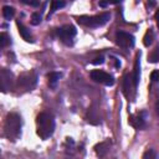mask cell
<instances>
[{
	"label": "cell",
	"instance_id": "277c9868",
	"mask_svg": "<svg viewBox=\"0 0 159 159\" xmlns=\"http://www.w3.org/2000/svg\"><path fill=\"white\" fill-rule=\"evenodd\" d=\"M36 82H37V76H36V73H35V72H26V73H22V75L17 78L16 88H20V89H22L24 92H27V91H31V89L35 88Z\"/></svg>",
	"mask_w": 159,
	"mask_h": 159
},
{
	"label": "cell",
	"instance_id": "7c38bea8",
	"mask_svg": "<svg viewBox=\"0 0 159 159\" xmlns=\"http://www.w3.org/2000/svg\"><path fill=\"white\" fill-rule=\"evenodd\" d=\"M16 24H17V27H19V34H20V36H21L25 41H27V42H32V36H31L30 30H29L26 26H24L20 21H17Z\"/></svg>",
	"mask_w": 159,
	"mask_h": 159
},
{
	"label": "cell",
	"instance_id": "d4e9b609",
	"mask_svg": "<svg viewBox=\"0 0 159 159\" xmlns=\"http://www.w3.org/2000/svg\"><path fill=\"white\" fill-rule=\"evenodd\" d=\"M155 22H157V26H158V29H159V9H158L157 12H155Z\"/></svg>",
	"mask_w": 159,
	"mask_h": 159
},
{
	"label": "cell",
	"instance_id": "7402d4cb",
	"mask_svg": "<svg viewBox=\"0 0 159 159\" xmlns=\"http://www.w3.org/2000/svg\"><path fill=\"white\" fill-rule=\"evenodd\" d=\"M150 80H152L153 82L159 81V70H155V71H153V72L150 73Z\"/></svg>",
	"mask_w": 159,
	"mask_h": 159
},
{
	"label": "cell",
	"instance_id": "8992f818",
	"mask_svg": "<svg viewBox=\"0 0 159 159\" xmlns=\"http://www.w3.org/2000/svg\"><path fill=\"white\" fill-rule=\"evenodd\" d=\"M89 76L94 82L104 84V86H113V83H114L113 76L102 71V70H93V71H91Z\"/></svg>",
	"mask_w": 159,
	"mask_h": 159
},
{
	"label": "cell",
	"instance_id": "d6986e66",
	"mask_svg": "<svg viewBox=\"0 0 159 159\" xmlns=\"http://www.w3.org/2000/svg\"><path fill=\"white\" fill-rule=\"evenodd\" d=\"M143 159H158V154L153 149H147L143 154Z\"/></svg>",
	"mask_w": 159,
	"mask_h": 159
},
{
	"label": "cell",
	"instance_id": "4fadbf2b",
	"mask_svg": "<svg viewBox=\"0 0 159 159\" xmlns=\"http://www.w3.org/2000/svg\"><path fill=\"white\" fill-rule=\"evenodd\" d=\"M132 82H133V76L127 75L124 77V82H123V88H124V94L127 96V98H130V91H135L134 88H132ZM134 84V82H133ZM137 88V87H135Z\"/></svg>",
	"mask_w": 159,
	"mask_h": 159
},
{
	"label": "cell",
	"instance_id": "603a6c76",
	"mask_svg": "<svg viewBox=\"0 0 159 159\" xmlns=\"http://www.w3.org/2000/svg\"><path fill=\"white\" fill-rule=\"evenodd\" d=\"M104 62V57L103 56H99V57H96L93 61H92V63L93 65H102Z\"/></svg>",
	"mask_w": 159,
	"mask_h": 159
},
{
	"label": "cell",
	"instance_id": "52a82bcc",
	"mask_svg": "<svg viewBox=\"0 0 159 159\" xmlns=\"http://www.w3.org/2000/svg\"><path fill=\"white\" fill-rule=\"evenodd\" d=\"M116 41L122 48H130L134 46V36L125 31H117Z\"/></svg>",
	"mask_w": 159,
	"mask_h": 159
},
{
	"label": "cell",
	"instance_id": "8fae6325",
	"mask_svg": "<svg viewBox=\"0 0 159 159\" xmlns=\"http://www.w3.org/2000/svg\"><path fill=\"white\" fill-rule=\"evenodd\" d=\"M109 147H111V140H109V139H107V140L101 142L99 144H97V145L94 147V150H96V153H97V155H98V157H103V155L108 152Z\"/></svg>",
	"mask_w": 159,
	"mask_h": 159
},
{
	"label": "cell",
	"instance_id": "44dd1931",
	"mask_svg": "<svg viewBox=\"0 0 159 159\" xmlns=\"http://www.w3.org/2000/svg\"><path fill=\"white\" fill-rule=\"evenodd\" d=\"M7 43H10V37H9L5 32H2V34L0 35V47L4 48Z\"/></svg>",
	"mask_w": 159,
	"mask_h": 159
},
{
	"label": "cell",
	"instance_id": "5bb4252c",
	"mask_svg": "<svg viewBox=\"0 0 159 159\" xmlns=\"http://www.w3.org/2000/svg\"><path fill=\"white\" fill-rule=\"evenodd\" d=\"M60 78H61V73L60 72H50V73H47V80H48L50 87H56V84H57Z\"/></svg>",
	"mask_w": 159,
	"mask_h": 159
},
{
	"label": "cell",
	"instance_id": "ffe728a7",
	"mask_svg": "<svg viewBox=\"0 0 159 159\" xmlns=\"http://www.w3.org/2000/svg\"><path fill=\"white\" fill-rule=\"evenodd\" d=\"M42 21V15H41V12H34L32 15H31V24L32 25H39L40 22Z\"/></svg>",
	"mask_w": 159,
	"mask_h": 159
},
{
	"label": "cell",
	"instance_id": "6da1fadb",
	"mask_svg": "<svg viewBox=\"0 0 159 159\" xmlns=\"http://www.w3.org/2000/svg\"><path fill=\"white\" fill-rule=\"evenodd\" d=\"M55 132V118L48 112H41L36 118V133L41 139L50 138Z\"/></svg>",
	"mask_w": 159,
	"mask_h": 159
},
{
	"label": "cell",
	"instance_id": "484cf974",
	"mask_svg": "<svg viewBox=\"0 0 159 159\" xmlns=\"http://www.w3.org/2000/svg\"><path fill=\"white\" fill-rule=\"evenodd\" d=\"M108 4H109V2H103V1H101V2H99V6H102V7H106Z\"/></svg>",
	"mask_w": 159,
	"mask_h": 159
},
{
	"label": "cell",
	"instance_id": "9c48e42d",
	"mask_svg": "<svg viewBox=\"0 0 159 159\" xmlns=\"http://www.w3.org/2000/svg\"><path fill=\"white\" fill-rule=\"evenodd\" d=\"M129 124L137 129H142L145 127V112H139L135 114H130L128 119Z\"/></svg>",
	"mask_w": 159,
	"mask_h": 159
},
{
	"label": "cell",
	"instance_id": "2e32d148",
	"mask_svg": "<svg viewBox=\"0 0 159 159\" xmlns=\"http://www.w3.org/2000/svg\"><path fill=\"white\" fill-rule=\"evenodd\" d=\"M153 40H154V32H153L152 29H148L147 32H145V35H144V37H143V43H144V46L149 47V46L152 45Z\"/></svg>",
	"mask_w": 159,
	"mask_h": 159
},
{
	"label": "cell",
	"instance_id": "9a60e30c",
	"mask_svg": "<svg viewBox=\"0 0 159 159\" xmlns=\"http://www.w3.org/2000/svg\"><path fill=\"white\" fill-rule=\"evenodd\" d=\"M14 15H15V9L12 6H9V5L2 6V16L5 20H11Z\"/></svg>",
	"mask_w": 159,
	"mask_h": 159
},
{
	"label": "cell",
	"instance_id": "ba28073f",
	"mask_svg": "<svg viewBox=\"0 0 159 159\" xmlns=\"http://www.w3.org/2000/svg\"><path fill=\"white\" fill-rule=\"evenodd\" d=\"M0 82H1V89H2V92H7L9 89H11L12 83H14V76H12V73L9 70L2 68L1 72H0Z\"/></svg>",
	"mask_w": 159,
	"mask_h": 159
},
{
	"label": "cell",
	"instance_id": "7a4b0ae2",
	"mask_svg": "<svg viewBox=\"0 0 159 159\" xmlns=\"http://www.w3.org/2000/svg\"><path fill=\"white\" fill-rule=\"evenodd\" d=\"M4 135L15 142L21 135V117L17 113H9L4 122Z\"/></svg>",
	"mask_w": 159,
	"mask_h": 159
},
{
	"label": "cell",
	"instance_id": "e0dca14e",
	"mask_svg": "<svg viewBox=\"0 0 159 159\" xmlns=\"http://www.w3.org/2000/svg\"><path fill=\"white\" fill-rule=\"evenodd\" d=\"M65 5H66V2H65V1H56V0L51 1V4H50V15H51V14H53L56 10H58V9L63 7ZM50 15H48V17H50Z\"/></svg>",
	"mask_w": 159,
	"mask_h": 159
},
{
	"label": "cell",
	"instance_id": "4316f807",
	"mask_svg": "<svg viewBox=\"0 0 159 159\" xmlns=\"http://www.w3.org/2000/svg\"><path fill=\"white\" fill-rule=\"evenodd\" d=\"M155 109H157V114L159 116V101H158L157 104H155Z\"/></svg>",
	"mask_w": 159,
	"mask_h": 159
},
{
	"label": "cell",
	"instance_id": "30bf717a",
	"mask_svg": "<svg viewBox=\"0 0 159 159\" xmlns=\"http://www.w3.org/2000/svg\"><path fill=\"white\" fill-rule=\"evenodd\" d=\"M139 78H140V52L137 53L135 56V61H134V72H133V82L134 86L137 87L139 83Z\"/></svg>",
	"mask_w": 159,
	"mask_h": 159
},
{
	"label": "cell",
	"instance_id": "3957f363",
	"mask_svg": "<svg viewBox=\"0 0 159 159\" xmlns=\"http://www.w3.org/2000/svg\"><path fill=\"white\" fill-rule=\"evenodd\" d=\"M109 19H111L109 12H102L93 16H80L77 17V22L87 27H101L106 25L109 21Z\"/></svg>",
	"mask_w": 159,
	"mask_h": 159
},
{
	"label": "cell",
	"instance_id": "ac0fdd59",
	"mask_svg": "<svg viewBox=\"0 0 159 159\" xmlns=\"http://www.w3.org/2000/svg\"><path fill=\"white\" fill-rule=\"evenodd\" d=\"M148 61L152 62V63H157L159 61V46H157L152 52L150 55L148 56Z\"/></svg>",
	"mask_w": 159,
	"mask_h": 159
},
{
	"label": "cell",
	"instance_id": "5b68a950",
	"mask_svg": "<svg viewBox=\"0 0 159 159\" xmlns=\"http://www.w3.org/2000/svg\"><path fill=\"white\" fill-rule=\"evenodd\" d=\"M56 32H57L58 39H60L63 43H66V45H72L73 37L76 36L77 30H76V27H75L73 25H63V26H61L60 29H57Z\"/></svg>",
	"mask_w": 159,
	"mask_h": 159
},
{
	"label": "cell",
	"instance_id": "cb8c5ba5",
	"mask_svg": "<svg viewBox=\"0 0 159 159\" xmlns=\"http://www.w3.org/2000/svg\"><path fill=\"white\" fill-rule=\"evenodd\" d=\"M22 2H25L27 5H31V6H39L40 5V1H26V0H22Z\"/></svg>",
	"mask_w": 159,
	"mask_h": 159
}]
</instances>
